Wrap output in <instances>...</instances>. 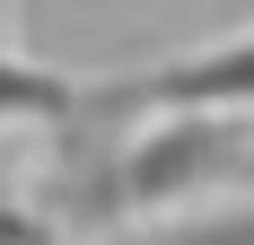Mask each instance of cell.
<instances>
[{
  "label": "cell",
  "instance_id": "3",
  "mask_svg": "<svg viewBox=\"0 0 254 245\" xmlns=\"http://www.w3.org/2000/svg\"><path fill=\"white\" fill-rule=\"evenodd\" d=\"M114 245H254V193L210 201V210L167 219V228H140V237H114Z\"/></svg>",
  "mask_w": 254,
  "mask_h": 245
},
{
  "label": "cell",
  "instance_id": "2",
  "mask_svg": "<svg viewBox=\"0 0 254 245\" xmlns=\"http://www.w3.org/2000/svg\"><path fill=\"white\" fill-rule=\"evenodd\" d=\"M176 105H237V114H254V26L246 35H210L193 53H167L149 70L88 79L79 122L62 131V149L114 140V131H131V122H149V114H176Z\"/></svg>",
  "mask_w": 254,
  "mask_h": 245
},
{
  "label": "cell",
  "instance_id": "1",
  "mask_svg": "<svg viewBox=\"0 0 254 245\" xmlns=\"http://www.w3.org/2000/svg\"><path fill=\"white\" fill-rule=\"evenodd\" d=\"M210 193H254V114L237 105H176L114 140H88V167H70L35 210H79V219L123 228V219H167Z\"/></svg>",
  "mask_w": 254,
  "mask_h": 245
}]
</instances>
